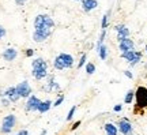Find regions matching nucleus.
I'll return each instance as SVG.
<instances>
[{"label":"nucleus","instance_id":"obj_16","mask_svg":"<svg viewBox=\"0 0 147 135\" xmlns=\"http://www.w3.org/2000/svg\"><path fill=\"white\" fill-rule=\"evenodd\" d=\"M104 130H105L106 135H117L119 130H117V126H115L113 123H105L104 126Z\"/></svg>","mask_w":147,"mask_h":135},{"label":"nucleus","instance_id":"obj_2","mask_svg":"<svg viewBox=\"0 0 147 135\" xmlns=\"http://www.w3.org/2000/svg\"><path fill=\"white\" fill-rule=\"evenodd\" d=\"M32 75L37 81H41V79L47 78L48 77V63L41 59V57H37L34 59L32 63Z\"/></svg>","mask_w":147,"mask_h":135},{"label":"nucleus","instance_id":"obj_21","mask_svg":"<svg viewBox=\"0 0 147 135\" xmlns=\"http://www.w3.org/2000/svg\"><path fill=\"white\" fill-rule=\"evenodd\" d=\"M86 73L89 74V75H91V74L95 73V66H94V63H86Z\"/></svg>","mask_w":147,"mask_h":135},{"label":"nucleus","instance_id":"obj_18","mask_svg":"<svg viewBox=\"0 0 147 135\" xmlns=\"http://www.w3.org/2000/svg\"><path fill=\"white\" fill-rule=\"evenodd\" d=\"M51 107H52V102H51L49 100L41 101V104L38 107V112H40V113H45V112H48V111L51 109Z\"/></svg>","mask_w":147,"mask_h":135},{"label":"nucleus","instance_id":"obj_34","mask_svg":"<svg viewBox=\"0 0 147 135\" xmlns=\"http://www.w3.org/2000/svg\"><path fill=\"white\" fill-rule=\"evenodd\" d=\"M75 1H79V0H75Z\"/></svg>","mask_w":147,"mask_h":135},{"label":"nucleus","instance_id":"obj_27","mask_svg":"<svg viewBox=\"0 0 147 135\" xmlns=\"http://www.w3.org/2000/svg\"><path fill=\"white\" fill-rule=\"evenodd\" d=\"M14 1H15L18 5H25V4H26L27 0H14Z\"/></svg>","mask_w":147,"mask_h":135},{"label":"nucleus","instance_id":"obj_30","mask_svg":"<svg viewBox=\"0 0 147 135\" xmlns=\"http://www.w3.org/2000/svg\"><path fill=\"white\" fill-rule=\"evenodd\" d=\"M33 53H34V51H33V49H27V51H26V56L30 57V56H33Z\"/></svg>","mask_w":147,"mask_h":135},{"label":"nucleus","instance_id":"obj_9","mask_svg":"<svg viewBox=\"0 0 147 135\" xmlns=\"http://www.w3.org/2000/svg\"><path fill=\"white\" fill-rule=\"evenodd\" d=\"M115 31L117 33V41L119 42L125 40V38H129V30L125 25H116Z\"/></svg>","mask_w":147,"mask_h":135},{"label":"nucleus","instance_id":"obj_25","mask_svg":"<svg viewBox=\"0 0 147 135\" xmlns=\"http://www.w3.org/2000/svg\"><path fill=\"white\" fill-rule=\"evenodd\" d=\"M64 101V96H60V97H59L57 100H56V102H55V104H53V107H59V105L61 104V102H63Z\"/></svg>","mask_w":147,"mask_h":135},{"label":"nucleus","instance_id":"obj_6","mask_svg":"<svg viewBox=\"0 0 147 135\" xmlns=\"http://www.w3.org/2000/svg\"><path fill=\"white\" fill-rule=\"evenodd\" d=\"M16 92H18V94H19V97H23V98H29L30 96H32V86L29 85V82L27 81H22V82H19L18 85L15 86Z\"/></svg>","mask_w":147,"mask_h":135},{"label":"nucleus","instance_id":"obj_29","mask_svg":"<svg viewBox=\"0 0 147 135\" xmlns=\"http://www.w3.org/2000/svg\"><path fill=\"white\" fill-rule=\"evenodd\" d=\"M121 109H123V107H121V105H115V108H113V111H115V112H120Z\"/></svg>","mask_w":147,"mask_h":135},{"label":"nucleus","instance_id":"obj_28","mask_svg":"<svg viewBox=\"0 0 147 135\" xmlns=\"http://www.w3.org/2000/svg\"><path fill=\"white\" fill-rule=\"evenodd\" d=\"M124 75H125V77H127V78H134V75H132V73H131V71H128V70H127V71H124Z\"/></svg>","mask_w":147,"mask_h":135},{"label":"nucleus","instance_id":"obj_15","mask_svg":"<svg viewBox=\"0 0 147 135\" xmlns=\"http://www.w3.org/2000/svg\"><path fill=\"white\" fill-rule=\"evenodd\" d=\"M97 0H82V8H83L84 12H90L91 10L97 8Z\"/></svg>","mask_w":147,"mask_h":135},{"label":"nucleus","instance_id":"obj_23","mask_svg":"<svg viewBox=\"0 0 147 135\" xmlns=\"http://www.w3.org/2000/svg\"><path fill=\"white\" fill-rule=\"evenodd\" d=\"M86 59H87V56H86V53H83V56L80 57V60H79L78 68H82L83 67V64H86Z\"/></svg>","mask_w":147,"mask_h":135},{"label":"nucleus","instance_id":"obj_31","mask_svg":"<svg viewBox=\"0 0 147 135\" xmlns=\"http://www.w3.org/2000/svg\"><path fill=\"white\" fill-rule=\"evenodd\" d=\"M15 135H29V132H27V130H21L18 134H15Z\"/></svg>","mask_w":147,"mask_h":135},{"label":"nucleus","instance_id":"obj_19","mask_svg":"<svg viewBox=\"0 0 147 135\" xmlns=\"http://www.w3.org/2000/svg\"><path fill=\"white\" fill-rule=\"evenodd\" d=\"M134 98H135V92H134V90H129V92L125 94V97H124V102H125V104H132Z\"/></svg>","mask_w":147,"mask_h":135},{"label":"nucleus","instance_id":"obj_13","mask_svg":"<svg viewBox=\"0 0 147 135\" xmlns=\"http://www.w3.org/2000/svg\"><path fill=\"white\" fill-rule=\"evenodd\" d=\"M59 89H60V85L55 81V77L53 75H48V81H47V85H45L44 90L48 92V93H51L53 90H59Z\"/></svg>","mask_w":147,"mask_h":135},{"label":"nucleus","instance_id":"obj_12","mask_svg":"<svg viewBox=\"0 0 147 135\" xmlns=\"http://www.w3.org/2000/svg\"><path fill=\"white\" fill-rule=\"evenodd\" d=\"M119 49L121 51V53L129 52V51H135V42L132 41L131 38H125L123 41L119 42Z\"/></svg>","mask_w":147,"mask_h":135},{"label":"nucleus","instance_id":"obj_33","mask_svg":"<svg viewBox=\"0 0 147 135\" xmlns=\"http://www.w3.org/2000/svg\"><path fill=\"white\" fill-rule=\"evenodd\" d=\"M146 53H147V45H146Z\"/></svg>","mask_w":147,"mask_h":135},{"label":"nucleus","instance_id":"obj_26","mask_svg":"<svg viewBox=\"0 0 147 135\" xmlns=\"http://www.w3.org/2000/svg\"><path fill=\"white\" fill-rule=\"evenodd\" d=\"M4 36H5V29L1 26V25H0V40H1V38H3Z\"/></svg>","mask_w":147,"mask_h":135},{"label":"nucleus","instance_id":"obj_7","mask_svg":"<svg viewBox=\"0 0 147 135\" xmlns=\"http://www.w3.org/2000/svg\"><path fill=\"white\" fill-rule=\"evenodd\" d=\"M121 57H123V59H125L131 66H136L138 63L140 62V59H142V53L136 52V51H129V52L121 53Z\"/></svg>","mask_w":147,"mask_h":135},{"label":"nucleus","instance_id":"obj_20","mask_svg":"<svg viewBox=\"0 0 147 135\" xmlns=\"http://www.w3.org/2000/svg\"><path fill=\"white\" fill-rule=\"evenodd\" d=\"M108 18H109V11L102 16V22H101V29L102 30H106V27H108Z\"/></svg>","mask_w":147,"mask_h":135},{"label":"nucleus","instance_id":"obj_10","mask_svg":"<svg viewBox=\"0 0 147 135\" xmlns=\"http://www.w3.org/2000/svg\"><path fill=\"white\" fill-rule=\"evenodd\" d=\"M0 96H1V97H5V98H8L10 100V102H16L18 100L21 98V97H19V94H18V92H16L15 86L8 88L4 93H0Z\"/></svg>","mask_w":147,"mask_h":135},{"label":"nucleus","instance_id":"obj_24","mask_svg":"<svg viewBox=\"0 0 147 135\" xmlns=\"http://www.w3.org/2000/svg\"><path fill=\"white\" fill-rule=\"evenodd\" d=\"M10 100L8 98H5V97H1V105H3V107H10Z\"/></svg>","mask_w":147,"mask_h":135},{"label":"nucleus","instance_id":"obj_5","mask_svg":"<svg viewBox=\"0 0 147 135\" xmlns=\"http://www.w3.org/2000/svg\"><path fill=\"white\" fill-rule=\"evenodd\" d=\"M135 98H136L138 108H146L147 107V88L139 86L135 92Z\"/></svg>","mask_w":147,"mask_h":135},{"label":"nucleus","instance_id":"obj_22","mask_svg":"<svg viewBox=\"0 0 147 135\" xmlns=\"http://www.w3.org/2000/svg\"><path fill=\"white\" fill-rule=\"evenodd\" d=\"M75 111H76V107L74 105L72 108L69 109V112H68V115H67V121H71L72 120V117H74V115H75Z\"/></svg>","mask_w":147,"mask_h":135},{"label":"nucleus","instance_id":"obj_4","mask_svg":"<svg viewBox=\"0 0 147 135\" xmlns=\"http://www.w3.org/2000/svg\"><path fill=\"white\" fill-rule=\"evenodd\" d=\"M16 123V117L15 115H7L4 119H3V121H1V127H0V131L3 132V134H10L11 131H12V128H14V126H15Z\"/></svg>","mask_w":147,"mask_h":135},{"label":"nucleus","instance_id":"obj_8","mask_svg":"<svg viewBox=\"0 0 147 135\" xmlns=\"http://www.w3.org/2000/svg\"><path fill=\"white\" fill-rule=\"evenodd\" d=\"M117 130L120 131L123 135H132V132H134V127H132L131 121L124 117V119H121L120 121H119Z\"/></svg>","mask_w":147,"mask_h":135},{"label":"nucleus","instance_id":"obj_11","mask_svg":"<svg viewBox=\"0 0 147 135\" xmlns=\"http://www.w3.org/2000/svg\"><path fill=\"white\" fill-rule=\"evenodd\" d=\"M41 104V100L36 97V96H30L29 98H27V102H26V111H30V112H36L38 111V107Z\"/></svg>","mask_w":147,"mask_h":135},{"label":"nucleus","instance_id":"obj_3","mask_svg":"<svg viewBox=\"0 0 147 135\" xmlns=\"http://www.w3.org/2000/svg\"><path fill=\"white\" fill-rule=\"evenodd\" d=\"M74 63H75V60L69 53H60L53 60V67L59 70V71H61V70H65V68H72Z\"/></svg>","mask_w":147,"mask_h":135},{"label":"nucleus","instance_id":"obj_17","mask_svg":"<svg viewBox=\"0 0 147 135\" xmlns=\"http://www.w3.org/2000/svg\"><path fill=\"white\" fill-rule=\"evenodd\" d=\"M95 51L98 52V55H100V57H101V60H106V57H108V48H106L105 44L98 45Z\"/></svg>","mask_w":147,"mask_h":135},{"label":"nucleus","instance_id":"obj_1","mask_svg":"<svg viewBox=\"0 0 147 135\" xmlns=\"http://www.w3.org/2000/svg\"><path fill=\"white\" fill-rule=\"evenodd\" d=\"M55 21L47 14H40L34 19V31H33V41L44 42L52 34Z\"/></svg>","mask_w":147,"mask_h":135},{"label":"nucleus","instance_id":"obj_14","mask_svg":"<svg viewBox=\"0 0 147 135\" xmlns=\"http://www.w3.org/2000/svg\"><path fill=\"white\" fill-rule=\"evenodd\" d=\"M1 56H3V59L5 62H12L18 56V51L15 48H7V49H4V52L1 53Z\"/></svg>","mask_w":147,"mask_h":135},{"label":"nucleus","instance_id":"obj_32","mask_svg":"<svg viewBox=\"0 0 147 135\" xmlns=\"http://www.w3.org/2000/svg\"><path fill=\"white\" fill-rule=\"evenodd\" d=\"M79 126H80V121H76V123H75V124L72 126V130H76V128H78Z\"/></svg>","mask_w":147,"mask_h":135}]
</instances>
